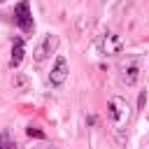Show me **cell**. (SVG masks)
I'll return each instance as SVG.
<instances>
[{"instance_id":"4","label":"cell","mask_w":149,"mask_h":149,"mask_svg":"<svg viewBox=\"0 0 149 149\" xmlns=\"http://www.w3.org/2000/svg\"><path fill=\"white\" fill-rule=\"evenodd\" d=\"M119 72H121V81H123L126 86H135L137 79H140V63H137V58L123 61L121 68H119Z\"/></svg>"},{"instance_id":"11","label":"cell","mask_w":149,"mask_h":149,"mask_svg":"<svg viewBox=\"0 0 149 149\" xmlns=\"http://www.w3.org/2000/svg\"><path fill=\"white\" fill-rule=\"evenodd\" d=\"M0 2H5V0H0Z\"/></svg>"},{"instance_id":"8","label":"cell","mask_w":149,"mask_h":149,"mask_svg":"<svg viewBox=\"0 0 149 149\" xmlns=\"http://www.w3.org/2000/svg\"><path fill=\"white\" fill-rule=\"evenodd\" d=\"M0 149H19V147H16V142L12 140V135H9L7 130H2V133H0Z\"/></svg>"},{"instance_id":"3","label":"cell","mask_w":149,"mask_h":149,"mask_svg":"<svg viewBox=\"0 0 149 149\" xmlns=\"http://www.w3.org/2000/svg\"><path fill=\"white\" fill-rule=\"evenodd\" d=\"M100 51L105 54V56H116V54H121V49H123V37H121V33H116V30H109V33H105L102 37H100Z\"/></svg>"},{"instance_id":"5","label":"cell","mask_w":149,"mask_h":149,"mask_svg":"<svg viewBox=\"0 0 149 149\" xmlns=\"http://www.w3.org/2000/svg\"><path fill=\"white\" fill-rule=\"evenodd\" d=\"M68 61H65V56H56V61H54V68H51V72H49V84L51 86H63L65 84V79H68Z\"/></svg>"},{"instance_id":"7","label":"cell","mask_w":149,"mask_h":149,"mask_svg":"<svg viewBox=\"0 0 149 149\" xmlns=\"http://www.w3.org/2000/svg\"><path fill=\"white\" fill-rule=\"evenodd\" d=\"M23 56H26V42L19 37V40H14V44H12V58H9V65H12V68H19L21 61H23Z\"/></svg>"},{"instance_id":"6","label":"cell","mask_w":149,"mask_h":149,"mask_svg":"<svg viewBox=\"0 0 149 149\" xmlns=\"http://www.w3.org/2000/svg\"><path fill=\"white\" fill-rule=\"evenodd\" d=\"M14 16H16V23L23 28V30H30L33 28V14H30V5L28 0H21L14 9Z\"/></svg>"},{"instance_id":"10","label":"cell","mask_w":149,"mask_h":149,"mask_svg":"<svg viewBox=\"0 0 149 149\" xmlns=\"http://www.w3.org/2000/svg\"><path fill=\"white\" fill-rule=\"evenodd\" d=\"M40 149H54V147H40Z\"/></svg>"},{"instance_id":"9","label":"cell","mask_w":149,"mask_h":149,"mask_svg":"<svg viewBox=\"0 0 149 149\" xmlns=\"http://www.w3.org/2000/svg\"><path fill=\"white\" fill-rule=\"evenodd\" d=\"M28 135H30V137H44V133H42L40 128H33V126L28 128Z\"/></svg>"},{"instance_id":"2","label":"cell","mask_w":149,"mask_h":149,"mask_svg":"<svg viewBox=\"0 0 149 149\" xmlns=\"http://www.w3.org/2000/svg\"><path fill=\"white\" fill-rule=\"evenodd\" d=\"M107 114H109L112 123L123 126V123L128 121V116H130V107H128V102H126L123 98L114 95V98H109V102H107Z\"/></svg>"},{"instance_id":"1","label":"cell","mask_w":149,"mask_h":149,"mask_svg":"<svg viewBox=\"0 0 149 149\" xmlns=\"http://www.w3.org/2000/svg\"><path fill=\"white\" fill-rule=\"evenodd\" d=\"M56 49H58V37L54 35V33H44L42 35V40L37 42V47H35V63L40 65V63H44L49 56H54L56 54Z\"/></svg>"}]
</instances>
